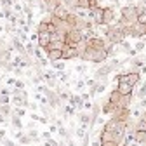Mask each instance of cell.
Segmentation results:
<instances>
[{"label":"cell","mask_w":146,"mask_h":146,"mask_svg":"<svg viewBox=\"0 0 146 146\" xmlns=\"http://www.w3.org/2000/svg\"><path fill=\"white\" fill-rule=\"evenodd\" d=\"M4 137H5V131H4V129H2V131H0V141H2V139H4Z\"/></svg>","instance_id":"obj_43"},{"label":"cell","mask_w":146,"mask_h":146,"mask_svg":"<svg viewBox=\"0 0 146 146\" xmlns=\"http://www.w3.org/2000/svg\"><path fill=\"white\" fill-rule=\"evenodd\" d=\"M84 87H85V80H77V82H75V89H77V90H80V89H84Z\"/></svg>","instance_id":"obj_31"},{"label":"cell","mask_w":146,"mask_h":146,"mask_svg":"<svg viewBox=\"0 0 146 146\" xmlns=\"http://www.w3.org/2000/svg\"><path fill=\"white\" fill-rule=\"evenodd\" d=\"M14 85H16V89H25V82L23 80H16Z\"/></svg>","instance_id":"obj_34"},{"label":"cell","mask_w":146,"mask_h":146,"mask_svg":"<svg viewBox=\"0 0 146 146\" xmlns=\"http://www.w3.org/2000/svg\"><path fill=\"white\" fill-rule=\"evenodd\" d=\"M44 50H45V58H47V61H50V63L63 59V52H61L59 49H44Z\"/></svg>","instance_id":"obj_7"},{"label":"cell","mask_w":146,"mask_h":146,"mask_svg":"<svg viewBox=\"0 0 146 146\" xmlns=\"http://www.w3.org/2000/svg\"><path fill=\"white\" fill-rule=\"evenodd\" d=\"M131 103H132V94H120V99H118L117 106H120V108H131Z\"/></svg>","instance_id":"obj_11"},{"label":"cell","mask_w":146,"mask_h":146,"mask_svg":"<svg viewBox=\"0 0 146 146\" xmlns=\"http://www.w3.org/2000/svg\"><path fill=\"white\" fill-rule=\"evenodd\" d=\"M75 132H77V137H78V139H82V137L87 134V131L84 129V127H77V131H75Z\"/></svg>","instance_id":"obj_24"},{"label":"cell","mask_w":146,"mask_h":146,"mask_svg":"<svg viewBox=\"0 0 146 146\" xmlns=\"http://www.w3.org/2000/svg\"><path fill=\"white\" fill-rule=\"evenodd\" d=\"M2 31H4V26H2V25H0V33H2Z\"/></svg>","instance_id":"obj_44"},{"label":"cell","mask_w":146,"mask_h":146,"mask_svg":"<svg viewBox=\"0 0 146 146\" xmlns=\"http://www.w3.org/2000/svg\"><path fill=\"white\" fill-rule=\"evenodd\" d=\"M127 146H141V144L136 143V141H131V143H127Z\"/></svg>","instance_id":"obj_41"},{"label":"cell","mask_w":146,"mask_h":146,"mask_svg":"<svg viewBox=\"0 0 146 146\" xmlns=\"http://www.w3.org/2000/svg\"><path fill=\"white\" fill-rule=\"evenodd\" d=\"M115 21V9L113 7H103V25H113Z\"/></svg>","instance_id":"obj_5"},{"label":"cell","mask_w":146,"mask_h":146,"mask_svg":"<svg viewBox=\"0 0 146 146\" xmlns=\"http://www.w3.org/2000/svg\"><path fill=\"white\" fill-rule=\"evenodd\" d=\"M63 47H64V40H59V38H52L45 49H59V50H61Z\"/></svg>","instance_id":"obj_14"},{"label":"cell","mask_w":146,"mask_h":146,"mask_svg":"<svg viewBox=\"0 0 146 146\" xmlns=\"http://www.w3.org/2000/svg\"><path fill=\"white\" fill-rule=\"evenodd\" d=\"M14 82H16L14 78H7V85H14Z\"/></svg>","instance_id":"obj_42"},{"label":"cell","mask_w":146,"mask_h":146,"mask_svg":"<svg viewBox=\"0 0 146 146\" xmlns=\"http://www.w3.org/2000/svg\"><path fill=\"white\" fill-rule=\"evenodd\" d=\"M144 47H146V40L139 38V40H137V42L134 44V47H132V49H134L136 52H141V50H144Z\"/></svg>","instance_id":"obj_19"},{"label":"cell","mask_w":146,"mask_h":146,"mask_svg":"<svg viewBox=\"0 0 146 146\" xmlns=\"http://www.w3.org/2000/svg\"><path fill=\"white\" fill-rule=\"evenodd\" d=\"M113 110H115V104H111L108 99L103 101V104H101V113H103V115H111Z\"/></svg>","instance_id":"obj_12"},{"label":"cell","mask_w":146,"mask_h":146,"mask_svg":"<svg viewBox=\"0 0 146 146\" xmlns=\"http://www.w3.org/2000/svg\"><path fill=\"white\" fill-rule=\"evenodd\" d=\"M42 136H44V139L47 141V139H50V132H42Z\"/></svg>","instance_id":"obj_40"},{"label":"cell","mask_w":146,"mask_h":146,"mask_svg":"<svg viewBox=\"0 0 146 146\" xmlns=\"http://www.w3.org/2000/svg\"><path fill=\"white\" fill-rule=\"evenodd\" d=\"M28 136H30V139H31V141H38V132H36V131H33V129H30Z\"/></svg>","instance_id":"obj_25"},{"label":"cell","mask_w":146,"mask_h":146,"mask_svg":"<svg viewBox=\"0 0 146 146\" xmlns=\"http://www.w3.org/2000/svg\"><path fill=\"white\" fill-rule=\"evenodd\" d=\"M68 14H70V9L64 7V5H61V4L52 11V16H54V17H59V19H66Z\"/></svg>","instance_id":"obj_10"},{"label":"cell","mask_w":146,"mask_h":146,"mask_svg":"<svg viewBox=\"0 0 146 146\" xmlns=\"http://www.w3.org/2000/svg\"><path fill=\"white\" fill-rule=\"evenodd\" d=\"M25 52L33 54V52H35V44H33V42H31V44H28V45H26V49H25Z\"/></svg>","instance_id":"obj_30"},{"label":"cell","mask_w":146,"mask_h":146,"mask_svg":"<svg viewBox=\"0 0 146 146\" xmlns=\"http://www.w3.org/2000/svg\"><path fill=\"white\" fill-rule=\"evenodd\" d=\"M85 38H84V35H82V31L80 30H75V28H71L68 33H66V36H64V44L66 45H71V47H77L80 42H84Z\"/></svg>","instance_id":"obj_3"},{"label":"cell","mask_w":146,"mask_h":146,"mask_svg":"<svg viewBox=\"0 0 146 146\" xmlns=\"http://www.w3.org/2000/svg\"><path fill=\"white\" fill-rule=\"evenodd\" d=\"M58 129H59V136H61V137H66V134H68V132H66L64 127L61 125V127H58Z\"/></svg>","instance_id":"obj_35"},{"label":"cell","mask_w":146,"mask_h":146,"mask_svg":"<svg viewBox=\"0 0 146 146\" xmlns=\"http://www.w3.org/2000/svg\"><path fill=\"white\" fill-rule=\"evenodd\" d=\"M12 113V108L9 104H0V115H4V117H9Z\"/></svg>","instance_id":"obj_18"},{"label":"cell","mask_w":146,"mask_h":146,"mask_svg":"<svg viewBox=\"0 0 146 146\" xmlns=\"http://www.w3.org/2000/svg\"><path fill=\"white\" fill-rule=\"evenodd\" d=\"M101 146H120V144L111 139V141H101Z\"/></svg>","instance_id":"obj_27"},{"label":"cell","mask_w":146,"mask_h":146,"mask_svg":"<svg viewBox=\"0 0 146 146\" xmlns=\"http://www.w3.org/2000/svg\"><path fill=\"white\" fill-rule=\"evenodd\" d=\"M82 99H84V101H89V99H90V94L84 92V94H82Z\"/></svg>","instance_id":"obj_37"},{"label":"cell","mask_w":146,"mask_h":146,"mask_svg":"<svg viewBox=\"0 0 146 146\" xmlns=\"http://www.w3.org/2000/svg\"><path fill=\"white\" fill-rule=\"evenodd\" d=\"M82 61H87V63H94V64H99L103 61H108V56H106V49H96V47H90V45H85L84 52H82Z\"/></svg>","instance_id":"obj_1"},{"label":"cell","mask_w":146,"mask_h":146,"mask_svg":"<svg viewBox=\"0 0 146 146\" xmlns=\"http://www.w3.org/2000/svg\"><path fill=\"white\" fill-rule=\"evenodd\" d=\"M136 98L137 99H141V98H146V80L141 84V87L136 90Z\"/></svg>","instance_id":"obj_17"},{"label":"cell","mask_w":146,"mask_h":146,"mask_svg":"<svg viewBox=\"0 0 146 146\" xmlns=\"http://www.w3.org/2000/svg\"><path fill=\"white\" fill-rule=\"evenodd\" d=\"M90 146H101V139H94L92 143H90Z\"/></svg>","instance_id":"obj_36"},{"label":"cell","mask_w":146,"mask_h":146,"mask_svg":"<svg viewBox=\"0 0 146 146\" xmlns=\"http://www.w3.org/2000/svg\"><path fill=\"white\" fill-rule=\"evenodd\" d=\"M61 52H63V59L64 61H68V59H77V47H71V45H66L64 44V47L61 49Z\"/></svg>","instance_id":"obj_8"},{"label":"cell","mask_w":146,"mask_h":146,"mask_svg":"<svg viewBox=\"0 0 146 146\" xmlns=\"http://www.w3.org/2000/svg\"><path fill=\"white\" fill-rule=\"evenodd\" d=\"M144 50H146V47H144Z\"/></svg>","instance_id":"obj_46"},{"label":"cell","mask_w":146,"mask_h":146,"mask_svg":"<svg viewBox=\"0 0 146 146\" xmlns=\"http://www.w3.org/2000/svg\"><path fill=\"white\" fill-rule=\"evenodd\" d=\"M36 38H38V33H36V31H35V33L31 35V42H36Z\"/></svg>","instance_id":"obj_39"},{"label":"cell","mask_w":146,"mask_h":146,"mask_svg":"<svg viewBox=\"0 0 146 146\" xmlns=\"http://www.w3.org/2000/svg\"><path fill=\"white\" fill-rule=\"evenodd\" d=\"M136 23H146V11H141V12L137 14V19H136Z\"/></svg>","instance_id":"obj_22"},{"label":"cell","mask_w":146,"mask_h":146,"mask_svg":"<svg viewBox=\"0 0 146 146\" xmlns=\"http://www.w3.org/2000/svg\"><path fill=\"white\" fill-rule=\"evenodd\" d=\"M137 108H139V110H144V108H146V98H141V99H139Z\"/></svg>","instance_id":"obj_32"},{"label":"cell","mask_w":146,"mask_h":146,"mask_svg":"<svg viewBox=\"0 0 146 146\" xmlns=\"http://www.w3.org/2000/svg\"><path fill=\"white\" fill-rule=\"evenodd\" d=\"M137 5H123L120 9V19H118V25L120 26H125V25H134L136 19H137Z\"/></svg>","instance_id":"obj_2"},{"label":"cell","mask_w":146,"mask_h":146,"mask_svg":"<svg viewBox=\"0 0 146 146\" xmlns=\"http://www.w3.org/2000/svg\"><path fill=\"white\" fill-rule=\"evenodd\" d=\"M118 99H120V92H118V90H117V89H113V90H111V92H110V98H108V101H110V103H111V104H115V106H117V103H118Z\"/></svg>","instance_id":"obj_15"},{"label":"cell","mask_w":146,"mask_h":146,"mask_svg":"<svg viewBox=\"0 0 146 146\" xmlns=\"http://www.w3.org/2000/svg\"><path fill=\"white\" fill-rule=\"evenodd\" d=\"M0 80H2V75H0Z\"/></svg>","instance_id":"obj_45"},{"label":"cell","mask_w":146,"mask_h":146,"mask_svg":"<svg viewBox=\"0 0 146 146\" xmlns=\"http://www.w3.org/2000/svg\"><path fill=\"white\" fill-rule=\"evenodd\" d=\"M111 118H115L117 122H127V120L131 118V108L115 106V110L111 111Z\"/></svg>","instance_id":"obj_4"},{"label":"cell","mask_w":146,"mask_h":146,"mask_svg":"<svg viewBox=\"0 0 146 146\" xmlns=\"http://www.w3.org/2000/svg\"><path fill=\"white\" fill-rule=\"evenodd\" d=\"M12 113H14V115H17V117H25V113H26V111H25V108H16Z\"/></svg>","instance_id":"obj_29"},{"label":"cell","mask_w":146,"mask_h":146,"mask_svg":"<svg viewBox=\"0 0 146 146\" xmlns=\"http://www.w3.org/2000/svg\"><path fill=\"white\" fill-rule=\"evenodd\" d=\"M47 26H49V23H45V21H40L38 25H36V31H47Z\"/></svg>","instance_id":"obj_23"},{"label":"cell","mask_w":146,"mask_h":146,"mask_svg":"<svg viewBox=\"0 0 146 146\" xmlns=\"http://www.w3.org/2000/svg\"><path fill=\"white\" fill-rule=\"evenodd\" d=\"M11 117H12V125L16 127L17 131H21V129H23V122H21V117H17V115H14V113H11Z\"/></svg>","instance_id":"obj_16"},{"label":"cell","mask_w":146,"mask_h":146,"mask_svg":"<svg viewBox=\"0 0 146 146\" xmlns=\"http://www.w3.org/2000/svg\"><path fill=\"white\" fill-rule=\"evenodd\" d=\"M38 33V38H36V44H38L40 49H45L49 45V42L52 40V35L49 31H36Z\"/></svg>","instance_id":"obj_6"},{"label":"cell","mask_w":146,"mask_h":146,"mask_svg":"<svg viewBox=\"0 0 146 146\" xmlns=\"http://www.w3.org/2000/svg\"><path fill=\"white\" fill-rule=\"evenodd\" d=\"M61 61H63V59H59V61H54V68H56V70H59V71H63V70H64V66H66V64H63Z\"/></svg>","instance_id":"obj_26"},{"label":"cell","mask_w":146,"mask_h":146,"mask_svg":"<svg viewBox=\"0 0 146 146\" xmlns=\"http://www.w3.org/2000/svg\"><path fill=\"white\" fill-rule=\"evenodd\" d=\"M117 90L120 94H132L134 92V87L129 84V82H117Z\"/></svg>","instance_id":"obj_9"},{"label":"cell","mask_w":146,"mask_h":146,"mask_svg":"<svg viewBox=\"0 0 146 146\" xmlns=\"http://www.w3.org/2000/svg\"><path fill=\"white\" fill-rule=\"evenodd\" d=\"M75 71H77V73H85V71H87V64H78V66H75Z\"/></svg>","instance_id":"obj_28"},{"label":"cell","mask_w":146,"mask_h":146,"mask_svg":"<svg viewBox=\"0 0 146 146\" xmlns=\"http://www.w3.org/2000/svg\"><path fill=\"white\" fill-rule=\"evenodd\" d=\"M77 9L89 11V9H90V0H78V5H77Z\"/></svg>","instance_id":"obj_20"},{"label":"cell","mask_w":146,"mask_h":146,"mask_svg":"<svg viewBox=\"0 0 146 146\" xmlns=\"http://www.w3.org/2000/svg\"><path fill=\"white\" fill-rule=\"evenodd\" d=\"M136 131H146V122L144 120L137 118V122H136Z\"/></svg>","instance_id":"obj_21"},{"label":"cell","mask_w":146,"mask_h":146,"mask_svg":"<svg viewBox=\"0 0 146 146\" xmlns=\"http://www.w3.org/2000/svg\"><path fill=\"white\" fill-rule=\"evenodd\" d=\"M68 78H70V77H68V73H64V71L59 73V80H61V82H68Z\"/></svg>","instance_id":"obj_33"},{"label":"cell","mask_w":146,"mask_h":146,"mask_svg":"<svg viewBox=\"0 0 146 146\" xmlns=\"http://www.w3.org/2000/svg\"><path fill=\"white\" fill-rule=\"evenodd\" d=\"M139 118H141V120H144V122H146V108H144V110H143V113H141V117H139Z\"/></svg>","instance_id":"obj_38"},{"label":"cell","mask_w":146,"mask_h":146,"mask_svg":"<svg viewBox=\"0 0 146 146\" xmlns=\"http://www.w3.org/2000/svg\"><path fill=\"white\" fill-rule=\"evenodd\" d=\"M117 120L115 118H110V120H106L104 122V125H103V131H108V132H115V129H117Z\"/></svg>","instance_id":"obj_13"}]
</instances>
